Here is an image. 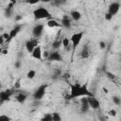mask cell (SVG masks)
Here are the masks:
<instances>
[{"label": "cell", "mask_w": 121, "mask_h": 121, "mask_svg": "<svg viewBox=\"0 0 121 121\" xmlns=\"http://www.w3.org/2000/svg\"><path fill=\"white\" fill-rule=\"evenodd\" d=\"M120 8H121V5L119 2H112L109 7H108V13L111 14L112 17H114L120 10Z\"/></svg>", "instance_id": "cell-8"}, {"label": "cell", "mask_w": 121, "mask_h": 121, "mask_svg": "<svg viewBox=\"0 0 121 121\" xmlns=\"http://www.w3.org/2000/svg\"><path fill=\"white\" fill-rule=\"evenodd\" d=\"M60 46H62V43H61L60 39H58V40L54 41L53 43H52V49L53 50H59V48Z\"/></svg>", "instance_id": "cell-21"}, {"label": "cell", "mask_w": 121, "mask_h": 121, "mask_svg": "<svg viewBox=\"0 0 121 121\" xmlns=\"http://www.w3.org/2000/svg\"><path fill=\"white\" fill-rule=\"evenodd\" d=\"M16 95V91L12 89H7L0 92V104H3L7 101H9L11 96Z\"/></svg>", "instance_id": "cell-5"}, {"label": "cell", "mask_w": 121, "mask_h": 121, "mask_svg": "<svg viewBox=\"0 0 121 121\" xmlns=\"http://www.w3.org/2000/svg\"><path fill=\"white\" fill-rule=\"evenodd\" d=\"M70 94L67 96L68 99H75L78 97H88L93 96L94 95L88 89L87 83L80 84V83H70Z\"/></svg>", "instance_id": "cell-1"}, {"label": "cell", "mask_w": 121, "mask_h": 121, "mask_svg": "<svg viewBox=\"0 0 121 121\" xmlns=\"http://www.w3.org/2000/svg\"><path fill=\"white\" fill-rule=\"evenodd\" d=\"M36 75H37L36 70H34V69H29V70L27 71L26 77L27 79H33V78L36 77Z\"/></svg>", "instance_id": "cell-22"}, {"label": "cell", "mask_w": 121, "mask_h": 121, "mask_svg": "<svg viewBox=\"0 0 121 121\" xmlns=\"http://www.w3.org/2000/svg\"><path fill=\"white\" fill-rule=\"evenodd\" d=\"M46 26L50 28H56V27H62L61 25H60V22L57 21L56 19L54 18H51L49 20L46 21Z\"/></svg>", "instance_id": "cell-18"}, {"label": "cell", "mask_w": 121, "mask_h": 121, "mask_svg": "<svg viewBox=\"0 0 121 121\" xmlns=\"http://www.w3.org/2000/svg\"><path fill=\"white\" fill-rule=\"evenodd\" d=\"M60 25L62 27L64 28H67V29H70L71 26H72V19L69 15H62L61 19H60Z\"/></svg>", "instance_id": "cell-11"}, {"label": "cell", "mask_w": 121, "mask_h": 121, "mask_svg": "<svg viewBox=\"0 0 121 121\" xmlns=\"http://www.w3.org/2000/svg\"><path fill=\"white\" fill-rule=\"evenodd\" d=\"M27 97H28V95L26 93H25V92H18L15 95V100L19 104H24L26 101Z\"/></svg>", "instance_id": "cell-16"}, {"label": "cell", "mask_w": 121, "mask_h": 121, "mask_svg": "<svg viewBox=\"0 0 121 121\" xmlns=\"http://www.w3.org/2000/svg\"><path fill=\"white\" fill-rule=\"evenodd\" d=\"M49 53L50 52H48V51H45V52H43V57L47 60V58H48V56H49Z\"/></svg>", "instance_id": "cell-31"}, {"label": "cell", "mask_w": 121, "mask_h": 121, "mask_svg": "<svg viewBox=\"0 0 121 121\" xmlns=\"http://www.w3.org/2000/svg\"><path fill=\"white\" fill-rule=\"evenodd\" d=\"M90 105L88 102V98L87 97H82L80 98V112L82 113H86L89 112L90 110Z\"/></svg>", "instance_id": "cell-14"}, {"label": "cell", "mask_w": 121, "mask_h": 121, "mask_svg": "<svg viewBox=\"0 0 121 121\" xmlns=\"http://www.w3.org/2000/svg\"><path fill=\"white\" fill-rule=\"evenodd\" d=\"M69 16L71 17L72 21H75V22H78V21L81 19V17H82L80 11H78V9H73V10H71Z\"/></svg>", "instance_id": "cell-17"}, {"label": "cell", "mask_w": 121, "mask_h": 121, "mask_svg": "<svg viewBox=\"0 0 121 121\" xmlns=\"http://www.w3.org/2000/svg\"><path fill=\"white\" fill-rule=\"evenodd\" d=\"M98 44H99V47H100L101 49H104V48L106 47V43H105L104 41H100Z\"/></svg>", "instance_id": "cell-29"}, {"label": "cell", "mask_w": 121, "mask_h": 121, "mask_svg": "<svg viewBox=\"0 0 121 121\" xmlns=\"http://www.w3.org/2000/svg\"><path fill=\"white\" fill-rule=\"evenodd\" d=\"M103 92H104L105 94H108V92H109V91H108V89H106V88H103Z\"/></svg>", "instance_id": "cell-32"}, {"label": "cell", "mask_w": 121, "mask_h": 121, "mask_svg": "<svg viewBox=\"0 0 121 121\" xmlns=\"http://www.w3.org/2000/svg\"><path fill=\"white\" fill-rule=\"evenodd\" d=\"M108 115L111 116V117H115V116L117 115V112H116V110H114V109L110 110V111L108 112Z\"/></svg>", "instance_id": "cell-27"}, {"label": "cell", "mask_w": 121, "mask_h": 121, "mask_svg": "<svg viewBox=\"0 0 121 121\" xmlns=\"http://www.w3.org/2000/svg\"><path fill=\"white\" fill-rule=\"evenodd\" d=\"M46 89H47V84H45V83L41 84L40 86H38V88H36L35 91L32 94L33 99L38 100V101L42 100L44 97L45 94H46Z\"/></svg>", "instance_id": "cell-3"}, {"label": "cell", "mask_w": 121, "mask_h": 121, "mask_svg": "<svg viewBox=\"0 0 121 121\" xmlns=\"http://www.w3.org/2000/svg\"><path fill=\"white\" fill-rule=\"evenodd\" d=\"M0 121H12V119L7 114H1L0 115Z\"/></svg>", "instance_id": "cell-26"}, {"label": "cell", "mask_w": 121, "mask_h": 121, "mask_svg": "<svg viewBox=\"0 0 121 121\" xmlns=\"http://www.w3.org/2000/svg\"><path fill=\"white\" fill-rule=\"evenodd\" d=\"M52 117H53V121H61L62 120V117H61L60 113L58 112H52Z\"/></svg>", "instance_id": "cell-24"}, {"label": "cell", "mask_w": 121, "mask_h": 121, "mask_svg": "<svg viewBox=\"0 0 121 121\" xmlns=\"http://www.w3.org/2000/svg\"><path fill=\"white\" fill-rule=\"evenodd\" d=\"M90 55H91V51H90L89 45H88V44H84V45L82 46L80 52H79V57H80V59L86 60V59H88V58L90 57Z\"/></svg>", "instance_id": "cell-15"}, {"label": "cell", "mask_w": 121, "mask_h": 121, "mask_svg": "<svg viewBox=\"0 0 121 121\" xmlns=\"http://www.w3.org/2000/svg\"><path fill=\"white\" fill-rule=\"evenodd\" d=\"M39 45V40L38 39H35V38H31L29 40H27L25 43V47H26V50L31 54L33 52V50Z\"/></svg>", "instance_id": "cell-7"}, {"label": "cell", "mask_w": 121, "mask_h": 121, "mask_svg": "<svg viewBox=\"0 0 121 121\" xmlns=\"http://www.w3.org/2000/svg\"><path fill=\"white\" fill-rule=\"evenodd\" d=\"M112 101L114 105L116 106H120L121 105V96L118 95H112Z\"/></svg>", "instance_id": "cell-23"}, {"label": "cell", "mask_w": 121, "mask_h": 121, "mask_svg": "<svg viewBox=\"0 0 121 121\" xmlns=\"http://www.w3.org/2000/svg\"><path fill=\"white\" fill-rule=\"evenodd\" d=\"M22 28H23V25L22 24H16L9 31V40H12V39H14L19 33H20V31L22 30Z\"/></svg>", "instance_id": "cell-10"}, {"label": "cell", "mask_w": 121, "mask_h": 121, "mask_svg": "<svg viewBox=\"0 0 121 121\" xmlns=\"http://www.w3.org/2000/svg\"><path fill=\"white\" fill-rule=\"evenodd\" d=\"M14 66H15V68H20V66H21V62H20V61H16V62L14 63Z\"/></svg>", "instance_id": "cell-30"}, {"label": "cell", "mask_w": 121, "mask_h": 121, "mask_svg": "<svg viewBox=\"0 0 121 121\" xmlns=\"http://www.w3.org/2000/svg\"><path fill=\"white\" fill-rule=\"evenodd\" d=\"M112 18H113V17H112L111 14H109L108 12L105 13V20H106V21H111Z\"/></svg>", "instance_id": "cell-28"}, {"label": "cell", "mask_w": 121, "mask_h": 121, "mask_svg": "<svg viewBox=\"0 0 121 121\" xmlns=\"http://www.w3.org/2000/svg\"><path fill=\"white\" fill-rule=\"evenodd\" d=\"M40 121H53L52 113H44Z\"/></svg>", "instance_id": "cell-25"}, {"label": "cell", "mask_w": 121, "mask_h": 121, "mask_svg": "<svg viewBox=\"0 0 121 121\" xmlns=\"http://www.w3.org/2000/svg\"><path fill=\"white\" fill-rule=\"evenodd\" d=\"M43 32H44V24H36L32 27V31H31L33 38L38 40L43 36Z\"/></svg>", "instance_id": "cell-6"}, {"label": "cell", "mask_w": 121, "mask_h": 121, "mask_svg": "<svg viewBox=\"0 0 121 121\" xmlns=\"http://www.w3.org/2000/svg\"><path fill=\"white\" fill-rule=\"evenodd\" d=\"M30 55H31V58H33V59H35L37 60H43V52L42 50V47L40 45H38L33 50V52Z\"/></svg>", "instance_id": "cell-13"}, {"label": "cell", "mask_w": 121, "mask_h": 121, "mask_svg": "<svg viewBox=\"0 0 121 121\" xmlns=\"http://www.w3.org/2000/svg\"><path fill=\"white\" fill-rule=\"evenodd\" d=\"M83 37H84V31H78V32H75L72 34V36L70 37V40H71V44H72L73 49H75L76 47L79 45Z\"/></svg>", "instance_id": "cell-4"}, {"label": "cell", "mask_w": 121, "mask_h": 121, "mask_svg": "<svg viewBox=\"0 0 121 121\" xmlns=\"http://www.w3.org/2000/svg\"><path fill=\"white\" fill-rule=\"evenodd\" d=\"M61 43H62V47L65 48V49H69L70 47H72L71 40H70V38H68V37L62 38V39H61Z\"/></svg>", "instance_id": "cell-20"}, {"label": "cell", "mask_w": 121, "mask_h": 121, "mask_svg": "<svg viewBox=\"0 0 121 121\" xmlns=\"http://www.w3.org/2000/svg\"><path fill=\"white\" fill-rule=\"evenodd\" d=\"M33 16H34V19L36 21L38 20H43V19H46V20H49L52 18V15L50 13V11L44 8V7H38L36 8L34 10H33Z\"/></svg>", "instance_id": "cell-2"}, {"label": "cell", "mask_w": 121, "mask_h": 121, "mask_svg": "<svg viewBox=\"0 0 121 121\" xmlns=\"http://www.w3.org/2000/svg\"><path fill=\"white\" fill-rule=\"evenodd\" d=\"M47 60H49V61H62L63 57H62V55L60 54V52L59 50H52L49 53Z\"/></svg>", "instance_id": "cell-9"}, {"label": "cell", "mask_w": 121, "mask_h": 121, "mask_svg": "<svg viewBox=\"0 0 121 121\" xmlns=\"http://www.w3.org/2000/svg\"><path fill=\"white\" fill-rule=\"evenodd\" d=\"M88 102H89V105H90V108L93 109V110H98L100 108V101L95 96H88Z\"/></svg>", "instance_id": "cell-12"}, {"label": "cell", "mask_w": 121, "mask_h": 121, "mask_svg": "<svg viewBox=\"0 0 121 121\" xmlns=\"http://www.w3.org/2000/svg\"><path fill=\"white\" fill-rule=\"evenodd\" d=\"M13 6H14V2H9V4L5 8L4 12H5V16L8 18H10L13 12Z\"/></svg>", "instance_id": "cell-19"}]
</instances>
